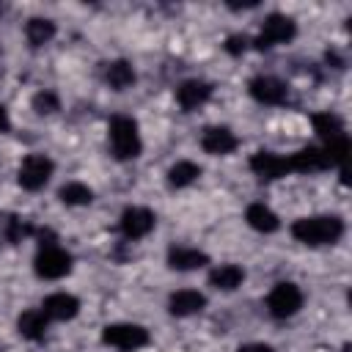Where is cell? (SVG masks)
<instances>
[{
    "label": "cell",
    "mask_w": 352,
    "mask_h": 352,
    "mask_svg": "<svg viewBox=\"0 0 352 352\" xmlns=\"http://www.w3.org/2000/svg\"><path fill=\"white\" fill-rule=\"evenodd\" d=\"M286 160H289V170H297V173H311V170H324V168H330L324 151L316 148V146L300 148L297 154H292V157H286Z\"/></svg>",
    "instance_id": "5bb4252c"
},
{
    "label": "cell",
    "mask_w": 352,
    "mask_h": 352,
    "mask_svg": "<svg viewBox=\"0 0 352 352\" xmlns=\"http://www.w3.org/2000/svg\"><path fill=\"white\" fill-rule=\"evenodd\" d=\"M322 151H324V157H327L330 165H341V168H344V160H346V154H349V138H346V135H338V138L327 140V146H324Z\"/></svg>",
    "instance_id": "484cf974"
},
{
    "label": "cell",
    "mask_w": 352,
    "mask_h": 352,
    "mask_svg": "<svg viewBox=\"0 0 352 352\" xmlns=\"http://www.w3.org/2000/svg\"><path fill=\"white\" fill-rule=\"evenodd\" d=\"M267 308H270V314H272L275 319H289V316H294V314L302 308V292H300L294 283L283 280V283H278V286L270 292Z\"/></svg>",
    "instance_id": "5b68a950"
},
{
    "label": "cell",
    "mask_w": 352,
    "mask_h": 352,
    "mask_svg": "<svg viewBox=\"0 0 352 352\" xmlns=\"http://www.w3.org/2000/svg\"><path fill=\"white\" fill-rule=\"evenodd\" d=\"M245 220L250 223V228H256V231H261V234H272V231H278V226H280L278 214H275L270 206H264V204H250L248 212H245Z\"/></svg>",
    "instance_id": "ac0fdd59"
},
{
    "label": "cell",
    "mask_w": 352,
    "mask_h": 352,
    "mask_svg": "<svg viewBox=\"0 0 352 352\" xmlns=\"http://www.w3.org/2000/svg\"><path fill=\"white\" fill-rule=\"evenodd\" d=\"M104 80L113 91H126L135 82V69H132L129 60H113L104 72Z\"/></svg>",
    "instance_id": "44dd1931"
},
{
    "label": "cell",
    "mask_w": 352,
    "mask_h": 352,
    "mask_svg": "<svg viewBox=\"0 0 352 352\" xmlns=\"http://www.w3.org/2000/svg\"><path fill=\"white\" fill-rule=\"evenodd\" d=\"M250 170L264 179V182H272V179H280L289 173V160L286 157H278L272 151H256L250 157Z\"/></svg>",
    "instance_id": "30bf717a"
},
{
    "label": "cell",
    "mask_w": 352,
    "mask_h": 352,
    "mask_svg": "<svg viewBox=\"0 0 352 352\" xmlns=\"http://www.w3.org/2000/svg\"><path fill=\"white\" fill-rule=\"evenodd\" d=\"M0 352H3V344H0Z\"/></svg>",
    "instance_id": "4dcf8cb0"
},
{
    "label": "cell",
    "mask_w": 352,
    "mask_h": 352,
    "mask_svg": "<svg viewBox=\"0 0 352 352\" xmlns=\"http://www.w3.org/2000/svg\"><path fill=\"white\" fill-rule=\"evenodd\" d=\"M8 129H11V118H8L6 107L0 104V132H8Z\"/></svg>",
    "instance_id": "f546056e"
},
{
    "label": "cell",
    "mask_w": 352,
    "mask_h": 352,
    "mask_svg": "<svg viewBox=\"0 0 352 352\" xmlns=\"http://www.w3.org/2000/svg\"><path fill=\"white\" fill-rule=\"evenodd\" d=\"M110 146L118 160H135L140 154V135L138 124L126 116H116L110 121Z\"/></svg>",
    "instance_id": "7a4b0ae2"
},
{
    "label": "cell",
    "mask_w": 352,
    "mask_h": 352,
    "mask_svg": "<svg viewBox=\"0 0 352 352\" xmlns=\"http://www.w3.org/2000/svg\"><path fill=\"white\" fill-rule=\"evenodd\" d=\"M25 36H28L30 47H44V44H50L55 38V22L44 19V16H33L25 25Z\"/></svg>",
    "instance_id": "ffe728a7"
},
{
    "label": "cell",
    "mask_w": 352,
    "mask_h": 352,
    "mask_svg": "<svg viewBox=\"0 0 352 352\" xmlns=\"http://www.w3.org/2000/svg\"><path fill=\"white\" fill-rule=\"evenodd\" d=\"M33 110H36L38 116H52V113L60 110V102H58V96H55L52 91H38V94L33 96Z\"/></svg>",
    "instance_id": "4316f807"
},
{
    "label": "cell",
    "mask_w": 352,
    "mask_h": 352,
    "mask_svg": "<svg viewBox=\"0 0 352 352\" xmlns=\"http://www.w3.org/2000/svg\"><path fill=\"white\" fill-rule=\"evenodd\" d=\"M226 50L231 52V55H242L245 50H248V38L245 36H228V41H226Z\"/></svg>",
    "instance_id": "83f0119b"
},
{
    "label": "cell",
    "mask_w": 352,
    "mask_h": 352,
    "mask_svg": "<svg viewBox=\"0 0 352 352\" xmlns=\"http://www.w3.org/2000/svg\"><path fill=\"white\" fill-rule=\"evenodd\" d=\"M204 305H206V297L201 292H192V289L173 292L170 300H168V311L173 316H192V314L204 311Z\"/></svg>",
    "instance_id": "9a60e30c"
},
{
    "label": "cell",
    "mask_w": 352,
    "mask_h": 352,
    "mask_svg": "<svg viewBox=\"0 0 352 352\" xmlns=\"http://www.w3.org/2000/svg\"><path fill=\"white\" fill-rule=\"evenodd\" d=\"M206 261H209V256L204 250H195V248H170L168 250V267L170 270H179V272L198 270Z\"/></svg>",
    "instance_id": "2e32d148"
},
{
    "label": "cell",
    "mask_w": 352,
    "mask_h": 352,
    "mask_svg": "<svg viewBox=\"0 0 352 352\" xmlns=\"http://www.w3.org/2000/svg\"><path fill=\"white\" fill-rule=\"evenodd\" d=\"M242 280H245V270L236 264H220L209 272V283L220 292H234L236 286H242Z\"/></svg>",
    "instance_id": "e0dca14e"
},
{
    "label": "cell",
    "mask_w": 352,
    "mask_h": 352,
    "mask_svg": "<svg viewBox=\"0 0 352 352\" xmlns=\"http://www.w3.org/2000/svg\"><path fill=\"white\" fill-rule=\"evenodd\" d=\"M201 146H204L206 154L220 157V154H231L239 146V140H236V135L228 126H209L201 135Z\"/></svg>",
    "instance_id": "8fae6325"
},
{
    "label": "cell",
    "mask_w": 352,
    "mask_h": 352,
    "mask_svg": "<svg viewBox=\"0 0 352 352\" xmlns=\"http://www.w3.org/2000/svg\"><path fill=\"white\" fill-rule=\"evenodd\" d=\"M212 96V85L209 82H204V80H187V82H182L179 88H176V102L182 104V110H195V107H201L206 99Z\"/></svg>",
    "instance_id": "4fadbf2b"
},
{
    "label": "cell",
    "mask_w": 352,
    "mask_h": 352,
    "mask_svg": "<svg viewBox=\"0 0 352 352\" xmlns=\"http://www.w3.org/2000/svg\"><path fill=\"white\" fill-rule=\"evenodd\" d=\"M311 121H314L316 135H319V138H324V140H333V138L344 135V124H341V118H338V116H333V113H316Z\"/></svg>",
    "instance_id": "cb8c5ba5"
},
{
    "label": "cell",
    "mask_w": 352,
    "mask_h": 352,
    "mask_svg": "<svg viewBox=\"0 0 352 352\" xmlns=\"http://www.w3.org/2000/svg\"><path fill=\"white\" fill-rule=\"evenodd\" d=\"M102 341L107 346L132 352V349H140V346L148 344V330L140 327V324H107L102 330Z\"/></svg>",
    "instance_id": "277c9868"
},
{
    "label": "cell",
    "mask_w": 352,
    "mask_h": 352,
    "mask_svg": "<svg viewBox=\"0 0 352 352\" xmlns=\"http://www.w3.org/2000/svg\"><path fill=\"white\" fill-rule=\"evenodd\" d=\"M0 234H3L8 242H22V236L33 234V228H30L25 220L14 217V214H3V217H0Z\"/></svg>",
    "instance_id": "d4e9b609"
},
{
    "label": "cell",
    "mask_w": 352,
    "mask_h": 352,
    "mask_svg": "<svg viewBox=\"0 0 352 352\" xmlns=\"http://www.w3.org/2000/svg\"><path fill=\"white\" fill-rule=\"evenodd\" d=\"M58 198H60L66 206H85V204L94 201V192H91V187H85L82 182H69V184L60 187Z\"/></svg>",
    "instance_id": "603a6c76"
},
{
    "label": "cell",
    "mask_w": 352,
    "mask_h": 352,
    "mask_svg": "<svg viewBox=\"0 0 352 352\" xmlns=\"http://www.w3.org/2000/svg\"><path fill=\"white\" fill-rule=\"evenodd\" d=\"M16 330H19L25 338H30V341H41L44 333H47V316H44V311L30 308V311L19 314V319H16Z\"/></svg>",
    "instance_id": "d6986e66"
},
{
    "label": "cell",
    "mask_w": 352,
    "mask_h": 352,
    "mask_svg": "<svg viewBox=\"0 0 352 352\" xmlns=\"http://www.w3.org/2000/svg\"><path fill=\"white\" fill-rule=\"evenodd\" d=\"M154 223H157V217H154L151 209H146V206H129L121 214V234L126 239H143L154 228Z\"/></svg>",
    "instance_id": "9c48e42d"
},
{
    "label": "cell",
    "mask_w": 352,
    "mask_h": 352,
    "mask_svg": "<svg viewBox=\"0 0 352 352\" xmlns=\"http://www.w3.org/2000/svg\"><path fill=\"white\" fill-rule=\"evenodd\" d=\"M294 33H297V25H294L292 16H286V14H270L264 19V25H261V33L256 38V47L258 50H270L275 44H286V41L294 38Z\"/></svg>",
    "instance_id": "3957f363"
},
{
    "label": "cell",
    "mask_w": 352,
    "mask_h": 352,
    "mask_svg": "<svg viewBox=\"0 0 352 352\" xmlns=\"http://www.w3.org/2000/svg\"><path fill=\"white\" fill-rule=\"evenodd\" d=\"M50 176H52V160H47L44 154H28L16 173L22 190H30V192L41 190L50 182Z\"/></svg>",
    "instance_id": "8992f818"
},
{
    "label": "cell",
    "mask_w": 352,
    "mask_h": 352,
    "mask_svg": "<svg viewBox=\"0 0 352 352\" xmlns=\"http://www.w3.org/2000/svg\"><path fill=\"white\" fill-rule=\"evenodd\" d=\"M248 91H250V96H253L256 102H261V104H283L286 96H289L286 82H280L278 77H270V74L253 77L250 85H248Z\"/></svg>",
    "instance_id": "ba28073f"
},
{
    "label": "cell",
    "mask_w": 352,
    "mask_h": 352,
    "mask_svg": "<svg viewBox=\"0 0 352 352\" xmlns=\"http://www.w3.org/2000/svg\"><path fill=\"white\" fill-rule=\"evenodd\" d=\"M36 275L38 278H47V280H55V278H63L69 270H72V256L66 250H60L58 245H47L36 253Z\"/></svg>",
    "instance_id": "52a82bcc"
},
{
    "label": "cell",
    "mask_w": 352,
    "mask_h": 352,
    "mask_svg": "<svg viewBox=\"0 0 352 352\" xmlns=\"http://www.w3.org/2000/svg\"><path fill=\"white\" fill-rule=\"evenodd\" d=\"M44 316L47 319H55V322H66V319H74L77 311H80V300L74 294H66V292H58V294H50L41 305Z\"/></svg>",
    "instance_id": "7c38bea8"
},
{
    "label": "cell",
    "mask_w": 352,
    "mask_h": 352,
    "mask_svg": "<svg viewBox=\"0 0 352 352\" xmlns=\"http://www.w3.org/2000/svg\"><path fill=\"white\" fill-rule=\"evenodd\" d=\"M236 352H272V346H267V344H245Z\"/></svg>",
    "instance_id": "f1b7e54d"
},
{
    "label": "cell",
    "mask_w": 352,
    "mask_h": 352,
    "mask_svg": "<svg viewBox=\"0 0 352 352\" xmlns=\"http://www.w3.org/2000/svg\"><path fill=\"white\" fill-rule=\"evenodd\" d=\"M198 176H201V168H198L195 162H190V160H182V162L170 165V170H168V184H170V187H187V184H192Z\"/></svg>",
    "instance_id": "7402d4cb"
},
{
    "label": "cell",
    "mask_w": 352,
    "mask_h": 352,
    "mask_svg": "<svg viewBox=\"0 0 352 352\" xmlns=\"http://www.w3.org/2000/svg\"><path fill=\"white\" fill-rule=\"evenodd\" d=\"M344 234V220L336 214H316V217H302L292 226V236L302 245H333Z\"/></svg>",
    "instance_id": "6da1fadb"
}]
</instances>
